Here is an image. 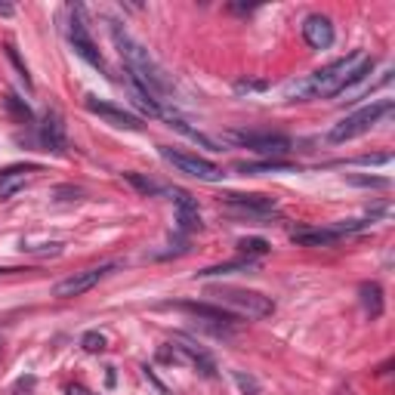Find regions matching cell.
<instances>
[{"instance_id": "1", "label": "cell", "mask_w": 395, "mask_h": 395, "mask_svg": "<svg viewBox=\"0 0 395 395\" xmlns=\"http://www.w3.org/2000/svg\"><path fill=\"white\" fill-rule=\"evenodd\" d=\"M108 31H111V41H115V46H118V56L127 65V74H130V81H133V87H139L143 93H148L152 99L161 102L167 93L173 90V83H170V78H167V71L152 59V56H148V50H145L143 43L130 37V31L120 22H115V19H111Z\"/></svg>"}, {"instance_id": "2", "label": "cell", "mask_w": 395, "mask_h": 395, "mask_svg": "<svg viewBox=\"0 0 395 395\" xmlns=\"http://www.w3.org/2000/svg\"><path fill=\"white\" fill-rule=\"evenodd\" d=\"M374 71V56L371 53H352L346 56V59L327 65V68L315 71L312 78H309V96H340V93H346L349 87H355V83L368 81V74Z\"/></svg>"}, {"instance_id": "3", "label": "cell", "mask_w": 395, "mask_h": 395, "mask_svg": "<svg viewBox=\"0 0 395 395\" xmlns=\"http://www.w3.org/2000/svg\"><path fill=\"white\" fill-rule=\"evenodd\" d=\"M392 108H395L392 99H377V102H371V106L352 111V115H346L343 120H337V124L331 127V133H327V143L340 145V143H349V139L368 133V130L377 127L386 115H392Z\"/></svg>"}, {"instance_id": "4", "label": "cell", "mask_w": 395, "mask_h": 395, "mask_svg": "<svg viewBox=\"0 0 395 395\" xmlns=\"http://www.w3.org/2000/svg\"><path fill=\"white\" fill-rule=\"evenodd\" d=\"M210 297H216L222 306L235 309L238 315L247 318H266L275 312V303L269 297H262L260 290H244V287H216Z\"/></svg>"}, {"instance_id": "5", "label": "cell", "mask_w": 395, "mask_h": 395, "mask_svg": "<svg viewBox=\"0 0 395 395\" xmlns=\"http://www.w3.org/2000/svg\"><path fill=\"white\" fill-rule=\"evenodd\" d=\"M222 139H229V143L241 145V148H250V152L257 155H266V158H281L287 155L294 143L284 136V133H257V130H235V133H225Z\"/></svg>"}, {"instance_id": "6", "label": "cell", "mask_w": 395, "mask_h": 395, "mask_svg": "<svg viewBox=\"0 0 395 395\" xmlns=\"http://www.w3.org/2000/svg\"><path fill=\"white\" fill-rule=\"evenodd\" d=\"M161 158L167 164H173L180 173L195 176V180H204V183H220L222 180V170L213 161H207V158L185 155V152H176V148H167V145H161Z\"/></svg>"}, {"instance_id": "7", "label": "cell", "mask_w": 395, "mask_h": 395, "mask_svg": "<svg viewBox=\"0 0 395 395\" xmlns=\"http://www.w3.org/2000/svg\"><path fill=\"white\" fill-rule=\"evenodd\" d=\"M68 41H71L74 53H78L83 62H90L93 68L106 71V59H102V53L96 50V43H93V37H90V31H87V25H83V9H81V6H71Z\"/></svg>"}, {"instance_id": "8", "label": "cell", "mask_w": 395, "mask_h": 395, "mask_svg": "<svg viewBox=\"0 0 395 395\" xmlns=\"http://www.w3.org/2000/svg\"><path fill=\"white\" fill-rule=\"evenodd\" d=\"M111 269H115V266H99V269L74 272L71 278H65V281H59V284H56L53 294H56V297H62V299H68V297H81V294H87V290L96 287Z\"/></svg>"}, {"instance_id": "9", "label": "cell", "mask_w": 395, "mask_h": 395, "mask_svg": "<svg viewBox=\"0 0 395 395\" xmlns=\"http://www.w3.org/2000/svg\"><path fill=\"white\" fill-rule=\"evenodd\" d=\"M222 204H225V210L241 213V216H266L278 207V201L269 195H225Z\"/></svg>"}, {"instance_id": "10", "label": "cell", "mask_w": 395, "mask_h": 395, "mask_svg": "<svg viewBox=\"0 0 395 395\" xmlns=\"http://www.w3.org/2000/svg\"><path fill=\"white\" fill-rule=\"evenodd\" d=\"M303 37H306V43L312 46V50H327V46L334 43V22L327 16L322 13H312L303 22Z\"/></svg>"}, {"instance_id": "11", "label": "cell", "mask_w": 395, "mask_h": 395, "mask_svg": "<svg viewBox=\"0 0 395 395\" xmlns=\"http://www.w3.org/2000/svg\"><path fill=\"white\" fill-rule=\"evenodd\" d=\"M87 108L93 111V115H99L102 120H108L111 127H118V130H139L143 127L136 115H130V111L118 108V106H108V102H99L96 96H87Z\"/></svg>"}, {"instance_id": "12", "label": "cell", "mask_w": 395, "mask_h": 395, "mask_svg": "<svg viewBox=\"0 0 395 395\" xmlns=\"http://www.w3.org/2000/svg\"><path fill=\"white\" fill-rule=\"evenodd\" d=\"M173 201H176V222H180L183 232H198L201 229V210H198V201L183 192V189H173Z\"/></svg>"}, {"instance_id": "13", "label": "cell", "mask_w": 395, "mask_h": 395, "mask_svg": "<svg viewBox=\"0 0 395 395\" xmlns=\"http://www.w3.org/2000/svg\"><path fill=\"white\" fill-rule=\"evenodd\" d=\"M41 143L46 145V152H56V155L65 152V124H62L59 111H46V115H43Z\"/></svg>"}, {"instance_id": "14", "label": "cell", "mask_w": 395, "mask_h": 395, "mask_svg": "<svg viewBox=\"0 0 395 395\" xmlns=\"http://www.w3.org/2000/svg\"><path fill=\"white\" fill-rule=\"evenodd\" d=\"M337 238H340V235L334 229H297L290 235V241L299 244V247H324V244H331Z\"/></svg>"}, {"instance_id": "15", "label": "cell", "mask_w": 395, "mask_h": 395, "mask_svg": "<svg viewBox=\"0 0 395 395\" xmlns=\"http://www.w3.org/2000/svg\"><path fill=\"white\" fill-rule=\"evenodd\" d=\"M180 309H185V312H192V315H201V318H210V322H216V324H235L238 322V315L225 312L222 306H210V303H180Z\"/></svg>"}, {"instance_id": "16", "label": "cell", "mask_w": 395, "mask_h": 395, "mask_svg": "<svg viewBox=\"0 0 395 395\" xmlns=\"http://www.w3.org/2000/svg\"><path fill=\"white\" fill-rule=\"evenodd\" d=\"M359 294H361V306H364V312H368L371 322L380 318L383 315V287L377 284V281H364V284L359 287Z\"/></svg>"}, {"instance_id": "17", "label": "cell", "mask_w": 395, "mask_h": 395, "mask_svg": "<svg viewBox=\"0 0 395 395\" xmlns=\"http://www.w3.org/2000/svg\"><path fill=\"white\" fill-rule=\"evenodd\" d=\"M28 173H34V167H9V170L0 173V198L16 195L28 183Z\"/></svg>"}, {"instance_id": "18", "label": "cell", "mask_w": 395, "mask_h": 395, "mask_svg": "<svg viewBox=\"0 0 395 395\" xmlns=\"http://www.w3.org/2000/svg\"><path fill=\"white\" fill-rule=\"evenodd\" d=\"M241 173L247 176H257V173H284V170H294V164L281 161V158H269V161H257V164H238Z\"/></svg>"}, {"instance_id": "19", "label": "cell", "mask_w": 395, "mask_h": 395, "mask_svg": "<svg viewBox=\"0 0 395 395\" xmlns=\"http://www.w3.org/2000/svg\"><path fill=\"white\" fill-rule=\"evenodd\" d=\"M253 266V260H235V262H222V266H210L204 272H198L201 278H210V275H232V272H247Z\"/></svg>"}, {"instance_id": "20", "label": "cell", "mask_w": 395, "mask_h": 395, "mask_svg": "<svg viewBox=\"0 0 395 395\" xmlns=\"http://www.w3.org/2000/svg\"><path fill=\"white\" fill-rule=\"evenodd\" d=\"M124 180H127L130 185H133V189H136L139 195H161V192H164L155 180H148V176H139V173H124Z\"/></svg>"}, {"instance_id": "21", "label": "cell", "mask_w": 395, "mask_h": 395, "mask_svg": "<svg viewBox=\"0 0 395 395\" xmlns=\"http://www.w3.org/2000/svg\"><path fill=\"white\" fill-rule=\"evenodd\" d=\"M4 102H6V108L13 111V118H16V120H22V124H25V120H31V118H34V115H31V108H28L25 102L16 96V93H6V99H4Z\"/></svg>"}, {"instance_id": "22", "label": "cell", "mask_w": 395, "mask_h": 395, "mask_svg": "<svg viewBox=\"0 0 395 395\" xmlns=\"http://www.w3.org/2000/svg\"><path fill=\"white\" fill-rule=\"evenodd\" d=\"M238 250L250 260V257H262V253H269V244L262 241V238H241L238 241Z\"/></svg>"}, {"instance_id": "23", "label": "cell", "mask_w": 395, "mask_h": 395, "mask_svg": "<svg viewBox=\"0 0 395 395\" xmlns=\"http://www.w3.org/2000/svg\"><path fill=\"white\" fill-rule=\"evenodd\" d=\"M83 349H87V352H102V349H106V337L96 334V331L83 334Z\"/></svg>"}, {"instance_id": "24", "label": "cell", "mask_w": 395, "mask_h": 395, "mask_svg": "<svg viewBox=\"0 0 395 395\" xmlns=\"http://www.w3.org/2000/svg\"><path fill=\"white\" fill-rule=\"evenodd\" d=\"M6 56H9V62H13V65H16L19 78H22V81H25V87H28V90H31V78H28V68H25V62H22V59H19V53L13 50V46H6Z\"/></svg>"}, {"instance_id": "25", "label": "cell", "mask_w": 395, "mask_h": 395, "mask_svg": "<svg viewBox=\"0 0 395 395\" xmlns=\"http://www.w3.org/2000/svg\"><path fill=\"white\" fill-rule=\"evenodd\" d=\"M266 87H269L266 81H238V83H235V93H260Z\"/></svg>"}, {"instance_id": "26", "label": "cell", "mask_w": 395, "mask_h": 395, "mask_svg": "<svg viewBox=\"0 0 395 395\" xmlns=\"http://www.w3.org/2000/svg\"><path fill=\"white\" fill-rule=\"evenodd\" d=\"M392 161V155H364V158H359V164H389Z\"/></svg>"}, {"instance_id": "27", "label": "cell", "mask_w": 395, "mask_h": 395, "mask_svg": "<svg viewBox=\"0 0 395 395\" xmlns=\"http://www.w3.org/2000/svg\"><path fill=\"white\" fill-rule=\"evenodd\" d=\"M352 183L355 185H377V189H386V185H389V180H368V176H355Z\"/></svg>"}, {"instance_id": "28", "label": "cell", "mask_w": 395, "mask_h": 395, "mask_svg": "<svg viewBox=\"0 0 395 395\" xmlns=\"http://www.w3.org/2000/svg\"><path fill=\"white\" fill-rule=\"evenodd\" d=\"M0 16H13V6H9V4H0Z\"/></svg>"}, {"instance_id": "29", "label": "cell", "mask_w": 395, "mask_h": 395, "mask_svg": "<svg viewBox=\"0 0 395 395\" xmlns=\"http://www.w3.org/2000/svg\"><path fill=\"white\" fill-rule=\"evenodd\" d=\"M68 395H87V392H83L81 386H68Z\"/></svg>"}]
</instances>
